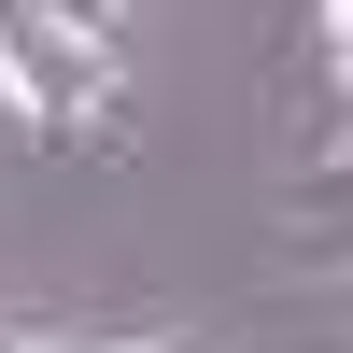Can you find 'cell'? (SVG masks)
Returning <instances> with one entry per match:
<instances>
[{"label": "cell", "instance_id": "cell-4", "mask_svg": "<svg viewBox=\"0 0 353 353\" xmlns=\"http://www.w3.org/2000/svg\"><path fill=\"white\" fill-rule=\"evenodd\" d=\"M325 28H339V71H353V0H325Z\"/></svg>", "mask_w": 353, "mask_h": 353}, {"label": "cell", "instance_id": "cell-1", "mask_svg": "<svg viewBox=\"0 0 353 353\" xmlns=\"http://www.w3.org/2000/svg\"><path fill=\"white\" fill-rule=\"evenodd\" d=\"M0 99L43 156H85L113 141V99H128V14L113 0H0Z\"/></svg>", "mask_w": 353, "mask_h": 353}, {"label": "cell", "instance_id": "cell-3", "mask_svg": "<svg viewBox=\"0 0 353 353\" xmlns=\"http://www.w3.org/2000/svg\"><path fill=\"white\" fill-rule=\"evenodd\" d=\"M85 353H212V339H85Z\"/></svg>", "mask_w": 353, "mask_h": 353}, {"label": "cell", "instance_id": "cell-5", "mask_svg": "<svg viewBox=\"0 0 353 353\" xmlns=\"http://www.w3.org/2000/svg\"><path fill=\"white\" fill-rule=\"evenodd\" d=\"M0 353H43V339H28V325H0Z\"/></svg>", "mask_w": 353, "mask_h": 353}, {"label": "cell", "instance_id": "cell-2", "mask_svg": "<svg viewBox=\"0 0 353 353\" xmlns=\"http://www.w3.org/2000/svg\"><path fill=\"white\" fill-rule=\"evenodd\" d=\"M311 198H325V212H353V141H339L325 170H311Z\"/></svg>", "mask_w": 353, "mask_h": 353}]
</instances>
